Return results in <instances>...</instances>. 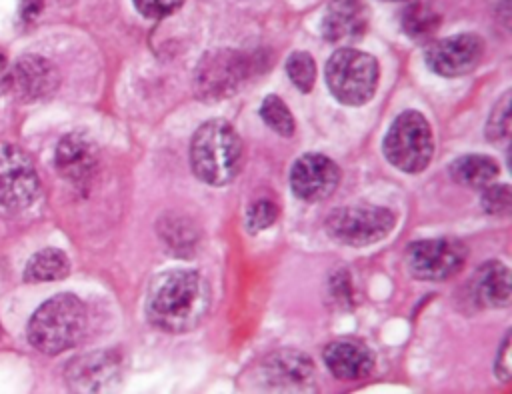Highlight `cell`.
<instances>
[{
  "label": "cell",
  "mask_w": 512,
  "mask_h": 394,
  "mask_svg": "<svg viewBox=\"0 0 512 394\" xmlns=\"http://www.w3.org/2000/svg\"><path fill=\"white\" fill-rule=\"evenodd\" d=\"M510 134V92H506L500 102L494 106L488 122H486V136L488 140H504Z\"/></svg>",
  "instance_id": "obj_26"
},
{
  "label": "cell",
  "mask_w": 512,
  "mask_h": 394,
  "mask_svg": "<svg viewBox=\"0 0 512 394\" xmlns=\"http://www.w3.org/2000/svg\"><path fill=\"white\" fill-rule=\"evenodd\" d=\"M482 54L484 40L476 34L462 32L432 42L424 52V60L432 72L454 78L472 72L480 64Z\"/></svg>",
  "instance_id": "obj_10"
},
{
  "label": "cell",
  "mask_w": 512,
  "mask_h": 394,
  "mask_svg": "<svg viewBox=\"0 0 512 394\" xmlns=\"http://www.w3.org/2000/svg\"><path fill=\"white\" fill-rule=\"evenodd\" d=\"M500 168L494 158L486 154H464L450 164V176L454 182L468 188H484L492 184Z\"/></svg>",
  "instance_id": "obj_19"
},
{
  "label": "cell",
  "mask_w": 512,
  "mask_h": 394,
  "mask_svg": "<svg viewBox=\"0 0 512 394\" xmlns=\"http://www.w3.org/2000/svg\"><path fill=\"white\" fill-rule=\"evenodd\" d=\"M70 272V260L68 256L58 248H44L36 252L26 268H24V280L26 282H54L66 278Z\"/></svg>",
  "instance_id": "obj_20"
},
{
  "label": "cell",
  "mask_w": 512,
  "mask_h": 394,
  "mask_svg": "<svg viewBox=\"0 0 512 394\" xmlns=\"http://www.w3.org/2000/svg\"><path fill=\"white\" fill-rule=\"evenodd\" d=\"M84 302L74 294H56L36 308L28 322L30 344L44 354H60L74 348L86 332Z\"/></svg>",
  "instance_id": "obj_3"
},
{
  "label": "cell",
  "mask_w": 512,
  "mask_h": 394,
  "mask_svg": "<svg viewBox=\"0 0 512 394\" xmlns=\"http://www.w3.org/2000/svg\"><path fill=\"white\" fill-rule=\"evenodd\" d=\"M440 24V16L424 2H410L400 16V26L406 36L412 40H426L430 38Z\"/></svg>",
  "instance_id": "obj_21"
},
{
  "label": "cell",
  "mask_w": 512,
  "mask_h": 394,
  "mask_svg": "<svg viewBox=\"0 0 512 394\" xmlns=\"http://www.w3.org/2000/svg\"><path fill=\"white\" fill-rule=\"evenodd\" d=\"M260 116L268 128H272L280 136H292L294 134V118L290 108L284 104V100L276 94H268L260 104Z\"/></svg>",
  "instance_id": "obj_22"
},
{
  "label": "cell",
  "mask_w": 512,
  "mask_h": 394,
  "mask_svg": "<svg viewBox=\"0 0 512 394\" xmlns=\"http://www.w3.org/2000/svg\"><path fill=\"white\" fill-rule=\"evenodd\" d=\"M202 70L204 74H198L200 94L216 98H222L234 90L242 78V64L238 66V62H228V54H220L216 60H208V64H202Z\"/></svg>",
  "instance_id": "obj_18"
},
{
  "label": "cell",
  "mask_w": 512,
  "mask_h": 394,
  "mask_svg": "<svg viewBox=\"0 0 512 394\" xmlns=\"http://www.w3.org/2000/svg\"><path fill=\"white\" fill-rule=\"evenodd\" d=\"M122 362L110 350H96L68 362L64 378L74 392H104L120 382Z\"/></svg>",
  "instance_id": "obj_11"
},
{
  "label": "cell",
  "mask_w": 512,
  "mask_h": 394,
  "mask_svg": "<svg viewBox=\"0 0 512 394\" xmlns=\"http://www.w3.org/2000/svg\"><path fill=\"white\" fill-rule=\"evenodd\" d=\"M396 216L374 204L342 206L326 220V232L332 240L346 246H368L386 238L394 228Z\"/></svg>",
  "instance_id": "obj_6"
},
{
  "label": "cell",
  "mask_w": 512,
  "mask_h": 394,
  "mask_svg": "<svg viewBox=\"0 0 512 394\" xmlns=\"http://www.w3.org/2000/svg\"><path fill=\"white\" fill-rule=\"evenodd\" d=\"M262 388L276 392H308L314 390V362L298 350H276L258 366Z\"/></svg>",
  "instance_id": "obj_9"
},
{
  "label": "cell",
  "mask_w": 512,
  "mask_h": 394,
  "mask_svg": "<svg viewBox=\"0 0 512 394\" xmlns=\"http://www.w3.org/2000/svg\"><path fill=\"white\" fill-rule=\"evenodd\" d=\"M286 74L300 92H310L316 80V62L308 52L296 50L286 60Z\"/></svg>",
  "instance_id": "obj_23"
},
{
  "label": "cell",
  "mask_w": 512,
  "mask_h": 394,
  "mask_svg": "<svg viewBox=\"0 0 512 394\" xmlns=\"http://www.w3.org/2000/svg\"><path fill=\"white\" fill-rule=\"evenodd\" d=\"M366 28L368 6L364 0H330L320 22L322 36L334 44L356 42Z\"/></svg>",
  "instance_id": "obj_15"
},
{
  "label": "cell",
  "mask_w": 512,
  "mask_h": 394,
  "mask_svg": "<svg viewBox=\"0 0 512 394\" xmlns=\"http://www.w3.org/2000/svg\"><path fill=\"white\" fill-rule=\"evenodd\" d=\"M134 8L146 18H164L176 12L184 0H132Z\"/></svg>",
  "instance_id": "obj_28"
},
{
  "label": "cell",
  "mask_w": 512,
  "mask_h": 394,
  "mask_svg": "<svg viewBox=\"0 0 512 394\" xmlns=\"http://www.w3.org/2000/svg\"><path fill=\"white\" fill-rule=\"evenodd\" d=\"M324 364L340 380H360L372 372L374 358L364 344L338 340L324 348Z\"/></svg>",
  "instance_id": "obj_16"
},
{
  "label": "cell",
  "mask_w": 512,
  "mask_h": 394,
  "mask_svg": "<svg viewBox=\"0 0 512 394\" xmlns=\"http://www.w3.org/2000/svg\"><path fill=\"white\" fill-rule=\"evenodd\" d=\"M276 218H278V206L268 198H258L256 202L250 204L246 212V226L250 232H260L270 224H274Z\"/></svg>",
  "instance_id": "obj_27"
},
{
  "label": "cell",
  "mask_w": 512,
  "mask_h": 394,
  "mask_svg": "<svg viewBox=\"0 0 512 394\" xmlns=\"http://www.w3.org/2000/svg\"><path fill=\"white\" fill-rule=\"evenodd\" d=\"M60 74L56 66L38 54H24L10 66V86L22 102H36L56 92Z\"/></svg>",
  "instance_id": "obj_13"
},
{
  "label": "cell",
  "mask_w": 512,
  "mask_h": 394,
  "mask_svg": "<svg viewBox=\"0 0 512 394\" xmlns=\"http://www.w3.org/2000/svg\"><path fill=\"white\" fill-rule=\"evenodd\" d=\"M242 166V140L222 118L198 126L190 140V168L210 186L230 184Z\"/></svg>",
  "instance_id": "obj_2"
},
{
  "label": "cell",
  "mask_w": 512,
  "mask_h": 394,
  "mask_svg": "<svg viewBox=\"0 0 512 394\" xmlns=\"http://www.w3.org/2000/svg\"><path fill=\"white\" fill-rule=\"evenodd\" d=\"M382 152L394 168L408 174L422 172L434 154V138L428 120L416 110L398 114L384 136Z\"/></svg>",
  "instance_id": "obj_5"
},
{
  "label": "cell",
  "mask_w": 512,
  "mask_h": 394,
  "mask_svg": "<svg viewBox=\"0 0 512 394\" xmlns=\"http://www.w3.org/2000/svg\"><path fill=\"white\" fill-rule=\"evenodd\" d=\"M0 334H2V326H0Z\"/></svg>",
  "instance_id": "obj_33"
},
{
  "label": "cell",
  "mask_w": 512,
  "mask_h": 394,
  "mask_svg": "<svg viewBox=\"0 0 512 394\" xmlns=\"http://www.w3.org/2000/svg\"><path fill=\"white\" fill-rule=\"evenodd\" d=\"M494 374L500 382H508L512 376V362H510V332H506L502 346L498 350L496 362H494Z\"/></svg>",
  "instance_id": "obj_29"
},
{
  "label": "cell",
  "mask_w": 512,
  "mask_h": 394,
  "mask_svg": "<svg viewBox=\"0 0 512 394\" xmlns=\"http://www.w3.org/2000/svg\"><path fill=\"white\" fill-rule=\"evenodd\" d=\"M10 88V64L4 52L0 50V96Z\"/></svg>",
  "instance_id": "obj_31"
},
{
  "label": "cell",
  "mask_w": 512,
  "mask_h": 394,
  "mask_svg": "<svg viewBox=\"0 0 512 394\" xmlns=\"http://www.w3.org/2000/svg\"><path fill=\"white\" fill-rule=\"evenodd\" d=\"M54 166L64 180L76 186L86 184L98 166V152L94 142L80 132L66 134L56 146Z\"/></svg>",
  "instance_id": "obj_14"
},
{
  "label": "cell",
  "mask_w": 512,
  "mask_h": 394,
  "mask_svg": "<svg viewBox=\"0 0 512 394\" xmlns=\"http://www.w3.org/2000/svg\"><path fill=\"white\" fill-rule=\"evenodd\" d=\"M472 294L480 306L506 308L512 298L510 270L498 260L482 264L474 274Z\"/></svg>",
  "instance_id": "obj_17"
},
{
  "label": "cell",
  "mask_w": 512,
  "mask_h": 394,
  "mask_svg": "<svg viewBox=\"0 0 512 394\" xmlns=\"http://www.w3.org/2000/svg\"><path fill=\"white\" fill-rule=\"evenodd\" d=\"M386 2H396V0H386Z\"/></svg>",
  "instance_id": "obj_32"
},
{
  "label": "cell",
  "mask_w": 512,
  "mask_h": 394,
  "mask_svg": "<svg viewBox=\"0 0 512 394\" xmlns=\"http://www.w3.org/2000/svg\"><path fill=\"white\" fill-rule=\"evenodd\" d=\"M340 184V168L324 154H302L290 168V188L306 202L326 200Z\"/></svg>",
  "instance_id": "obj_12"
},
{
  "label": "cell",
  "mask_w": 512,
  "mask_h": 394,
  "mask_svg": "<svg viewBox=\"0 0 512 394\" xmlns=\"http://www.w3.org/2000/svg\"><path fill=\"white\" fill-rule=\"evenodd\" d=\"M466 246L456 238H424L406 250V266L414 278L446 280L466 262Z\"/></svg>",
  "instance_id": "obj_7"
},
{
  "label": "cell",
  "mask_w": 512,
  "mask_h": 394,
  "mask_svg": "<svg viewBox=\"0 0 512 394\" xmlns=\"http://www.w3.org/2000/svg\"><path fill=\"white\" fill-rule=\"evenodd\" d=\"M210 310V284L196 270H164L148 286L146 316L164 332H188Z\"/></svg>",
  "instance_id": "obj_1"
},
{
  "label": "cell",
  "mask_w": 512,
  "mask_h": 394,
  "mask_svg": "<svg viewBox=\"0 0 512 394\" xmlns=\"http://www.w3.org/2000/svg\"><path fill=\"white\" fill-rule=\"evenodd\" d=\"M42 6H44L42 0H22L20 2V18L24 22L34 20L42 12Z\"/></svg>",
  "instance_id": "obj_30"
},
{
  "label": "cell",
  "mask_w": 512,
  "mask_h": 394,
  "mask_svg": "<svg viewBox=\"0 0 512 394\" xmlns=\"http://www.w3.org/2000/svg\"><path fill=\"white\" fill-rule=\"evenodd\" d=\"M324 78L338 102L346 106H362L376 92L378 62L368 52L340 48L328 58Z\"/></svg>",
  "instance_id": "obj_4"
},
{
  "label": "cell",
  "mask_w": 512,
  "mask_h": 394,
  "mask_svg": "<svg viewBox=\"0 0 512 394\" xmlns=\"http://www.w3.org/2000/svg\"><path fill=\"white\" fill-rule=\"evenodd\" d=\"M482 208L488 214H508L512 208V192L508 184H488L482 188Z\"/></svg>",
  "instance_id": "obj_25"
},
{
  "label": "cell",
  "mask_w": 512,
  "mask_h": 394,
  "mask_svg": "<svg viewBox=\"0 0 512 394\" xmlns=\"http://www.w3.org/2000/svg\"><path fill=\"white\" fill-rule=\"evenodd\" d=\"M158 224H160L158 228H162L164 242L170 244L174 252L192 250L196 236H194V226H190L188 220H182L180 216H170V220L162 218V222Z\"/></svg>",
  "instance_id": "obj_24"
},
{
  "label": "cell",
  "mask_w": 512,
  "mask_h": 394,
  "mask_svg": "<svg viewBox=\"0 0 512 394\" xmlns=\"http://www.w3.org/2000/svg\"><path fill=\"white\" fill-rule=\"evenodd\" d=\"M40 192V180L30 156L10 142H0V206L28 208Z\"/></svg>",
  "instance_id": "obj_8"
}]
</instances>
